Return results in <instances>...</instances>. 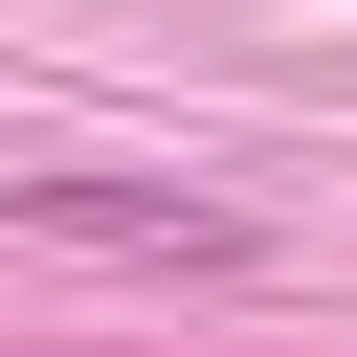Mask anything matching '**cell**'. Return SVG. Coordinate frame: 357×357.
<instances>
[{
    "label": "cell",
    "mask_w": 357,
    "mask_h": 357,
    "mask_svg": "<svg viewBox=\"0 0 357 357\" xmlns=\"http://www.w3.org/2000/svg\"><path fill=\"white\" fill-rule=\"evenodd\" d=\"M0 223H45V245H112V268H245V201H178V178H89V156L0 178Z\"/></svg>",
    "instance_id": "1"
}]
</instances>
